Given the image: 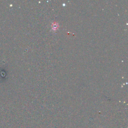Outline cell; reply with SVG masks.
I'll list each match as a JSON object with an SVG mask.
<instances>
[{
    "instance_id": "6da1fadb",
    "label": "cell",
    "mask_w": 128,
    "mask_h": 128,
    "mask_svg": "<svg viewBox=\"0 0 128 128\" xmlns=\"http://www.w3.org/2000/svg\"><path fill=\"white\" fill-rule=\"evenodd\" d=\"M58 26V24H53V26H52V28L53 29H54V30H56Z\"/></svg>"
}]
</instances>
